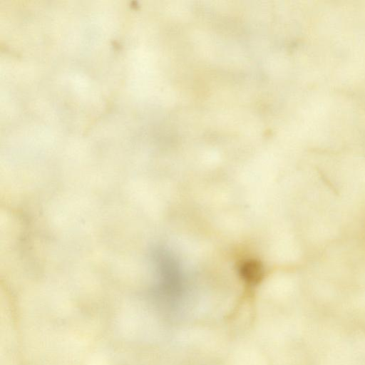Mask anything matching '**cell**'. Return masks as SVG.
<instances>
[{"instance_id": "1", "label": "cell", "mask_w": 365, "mask_h": 365, "mask_svg": "<svg viewBox=\"0 0 365 365\" xmlns=\"http://www.w3.org/2000/svg\"><path fill=\"white\" fill-rule=\"evenodd\" d=\"M240 276L247 283H258L263 277V266L256 260H247L244 262L240 268Z\"/></svg>"}]
</instances>
